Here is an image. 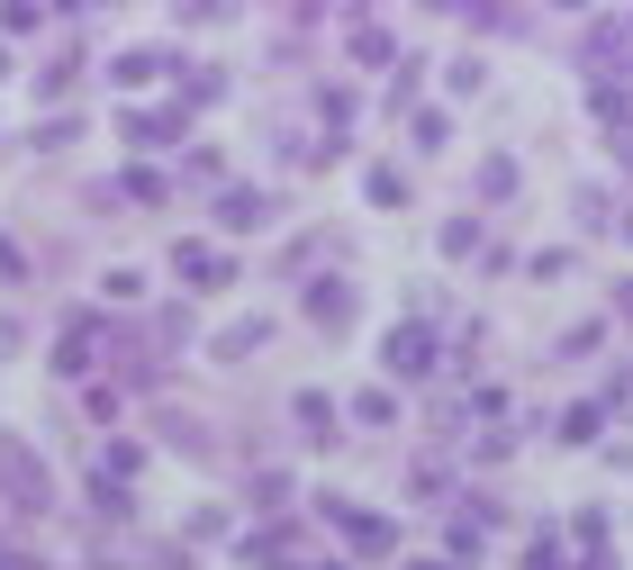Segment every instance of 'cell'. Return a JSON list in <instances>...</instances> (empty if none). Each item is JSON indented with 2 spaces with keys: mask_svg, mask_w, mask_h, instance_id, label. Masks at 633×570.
Wrapping results in <instances>:
<instances>
[{
  "mask_svg": "<svg viewBox=\"0 0 633 570\" xmlns=\"http://www.w3.org/2000/svg\"><path fill=\"white\" fill-rule=\"evenodd\" d=\"M0 498H10L19 517H46V508H55V471H46L19 435H0Z\"/></svg>",
  "mask_w": 633,
  "mask_h": 570,
  "instance_id": "1",
  "label": "cell"
},
{
  "mask_svg": "<svg viewBox=\"0 0 633 570\" xmlns=\"http://www.w3.org/2000/svg\"><path fill=\"white\" fill-rule=\"evenodd\" d=\"M172 272H181V291L208 299V291H227V281H236V254L208 245V236H181V245H172Z\"/></svg>",
  "mask_w": 633,
  "mask_h": 570,
  "instance_id": "2",
  "label": "cell"
},
{
  "mask_svg": "<svg viewBox=\"0 0 633 570\" xmlns=\"http://www.w3.org/2000/svg\"><path fill=\"white\" fill-rule=\"evenodd\" d=\"M435 363H444V335H435L426 317L389 326V372H398V381H435Z\"/></svg>",
  "mask_w": 633,
  "mask_h": 570,
  "instance_id": "3",
  "label": "cell"
},
{
  "mask_svg": "<svg viewBox=\"0 0 633 570\" xmlns=\"http://www.w3.org/2000/svg\"><path fill=\"white\" fill-rule=\"evenodd\" d=\"M118 136H127L136 155H164V146H181V118H164V109H127Z\"/></svg>",
  "mask_w": 633,
  "mask_h": 570,
  "instance_id": "4",
  "label": "cell"
},
{
  "mask_svg": "<svg viewBox=\"0 0 633 570\" xmlns=\"http://www.w3.org/2000/svg\"><path fill=\"white\" fill-rule=\"evenodd\" d=\"M326 517L354 534V552H389V543H398V525H389V517H363V508H344V498H326Z\"/></svg>",
  "mask_w": 633,
  "mask_h": 570,
  "instance_id": "5",
  "label": "cell"
},
{
  "mask_svg": "<svg viewBox=\"0 0 633 570\" xmlns=\"http://www.w3.org/2000/svg\"><path fill=\"white\" fill-rule=\"evenodd\" d=\"M172 63H181V55H164V46H127L109 73H118V91H146V82H164V73H172Z\"/></svg>",
  "mask_w": 633,
  "mask_h": 570,
  "instance_id": "6",
  "label": "cell"
},
{
  "mask_svg": "<svg viewBox=\"0 0 633 570\" xmlns=\"http://www.w3.org/2000/svg\"><path fill=\"white\" fill-rule=\"evenodd\" d=\"M308 317H317V326H354V281H344V272L308 281Z\"/></svg>",
  "mask_w": 633,
  "mask_h": 570,
  "instance_id": "7",
  "label": "cell"
},
{
  "mask_svg": "<svg viewBox=\"0 0 633 570\" xmlns=\"http://www.w3.org/2000/svg\"><path fill=\"white\" fill-rule=\"evenodd\" d=\"M263 218H271V199H263V190H227V199H218V227H227V236H254Z\"/></svg>",
  "mask_w": 633,
  "mask_h": 570,
  "instance_id": "8",
  "label": "cell"
},
{
  "mask_svg": "<svg viewBox=\"0 0 633 570\" xmlns=\"http://www.w3.org/2000/svg\"><path fill=\"white\" fill-rule=\"evenodd\" d=\"M290 416H299V435H308V444H335V399H326V390H299Z\"/></svg>",
  "mask_w": 633,
  "mask_h": 570,
  "instance_id": "9",
  "label": "cell"
},
{
  "mask_svg": "<svg viewBox=\"0 0 633 570\" xmlns=\"http://www.w3.org/2000/svg\"><path fill=\"white\" fill-rule=\"evenodd\" d=\"M407 146H416V155H444V146H453V118H444V109H416V118H407Z\"/></svg>",
  "mask_w": 633,
  "mask_h": 570,
  "instance_id": "10",
  "label": "cell"
},
{
  "mask_svg": "<svg viewBox=\"0 0 633 570\" xmlns=\"http://www.w3.org/2000/svg\"><path fill=\"white\" fill-rule=\"evenodd\" d=\"M407 489L426 498V508H453V471H444V462H416V471H407Z\"/></svg>",
  "mask_w": 633,
  "mask_h": 570,
  "instance_id": "11",
  "label": "cell"
},
{
  "mask_svg": "<svg viewBox=\"0 0 633 570\" xmlns=\"http://www.w3.org/2000/svg\"><path fill=\"white\" fill-rule=\"evenodd\" d=\"M127 508H136V498H127V480H109V471H100V480H91V517H109V525H118Z\"/></svg>",
  "mask_w": 633,
  "mask_h": 570,
  "instance_id": "12",
  "label": "cell"
},
{
  "mask_svg": "<svg viewBox=\"0 0 633 570\" xmlns=\"http://www.w3.org/2000/svg\"><path fill=\"white\" fill-rule=\"evenodd\" d=\"M109 190H118V199H146V208H155V199H164V173H155V164H136V173H118Z\"/></svg>",
  "mask_w": 633,
  "mask_h": 570,
  "instance_id": "13",
  "label": "cell"
},
{
  "mask_svg": "<svg viewBox=\"0 0 633 570\" xmlns=\"http://www.w3.org/2000/svg\"><path fill=\"white\" fill-rule=\"evenodd\" d=\"M597 425H606V416H597L589 399H580V407H561V444H597Z\"/></svg>",
  "mask_w": 633,
  "mask_h": 570,
  "instance_id": "14",
  "label": "cell"
},
{
  "mask_svg": "<svg viewBox=\"0 0 633 570\" xmlns=\"http://www.w3.org/2000/svg\"><path fill=\"white\" fill-rule=\"evenodd\" d=\"M479 199H516V164H507V155L479 164Z\"/></svg>",
  "mask_w": 633,
  "mask_h": 570,
  "instance_id": "15",
  "label": "cell"
},
{
  "mask_svg": "<svg viewBox=\"0 0 633 570\" xmlns=\"http://www.w3.org/2000/svg\"><path fill=\"white\" fill-rule=\"evenodd\" d=\"M354 55H363V63H389V28L363 19V28H354Z\"/></svg>",
  "mask_w": 633,
  "mask_h": 570,
  "instance_id": "16",
  "label": "cell"
},
{
  "mask_svg": "<svg viewBox=\"0 0 633 570\" xmlns=\"http://www.w3.org/2000/svg\"><path fill=\"white\" fill-rule=\"evenodd\" d=\"M363 190H372V199H380V208H398V199H407V181H398V173H389V164H372V173H363Z\"/></svg>",
  "mask_w": 633,
  "mask_h": 570,
  "instance_id": "17",
  "label": "cell"
},
{
  "mask_svg": "<svg viewBox=\"0 0 633 570\" xmlns=\"http://www.w3.org/2000/svg\"><path fill=\"white\" fill-rule=\"evenodd\" d=\"M389 416H398L389 390H363V399H354V425H389Z\"/></svg>",
  "mask_w": 633,
  "mask_h": 570,
  "instance_id": "18",
  "label": "cell"
},
{
  "mask_svg": "<svg viewBox=\"0 0 633 570\" xmlns=\"http://www.w3.org/2000/svg\"><path fill=\"white\" fill-rule=\"evenodd\" d=\"M181 100L199 109V100H227V73H181Z\"/></svg>",
  "mask_w": 633,
  "mask_h": 570,
  "instance_id": "19",
  "label": "cell"
},
{
  "mask_svg": "<svg viewBox=\"0 0 633 570\" xmlns=\"http://www.w3.org/2000/svg\"><path fill=\"white\" fill-rule=\"evenodd\" d=\"M263 335H271V326H263V317H245V326H236V335H227V344H218V353H227V363H245V353H254V344H263Z\"/></svg>",
  "mask_w": 633,
  "mask_h": 570,
  "instance_id": "20",
  "label": "cell"
},
{
  "mask_svg": "<svg viewBox=\"0 0 633 570\" xmlns=\"http://www.w3.org/2000/svg\"><path fill=\"white\" fill-rule=\"evenodd\" d=\"M82 82V55H63V63H46V100H63V91H73Z\"/></svg>",
  "mask_w": 633,
  "mask_h": 570,
  "instance_id": "21",
  "label": "cell"
},
{
  "mask_svg": "<svg viewBox=\"0 0 633 570\" xmlns=\"http://www.w3.org/2000/svg\"><path fill=\"white\" fill-rule=\"evenodd\" d=\"M597 344H606V326H597V317H589V326H571V335H561V353H571V363H580V353H597Z\"/></svg>",
  "mask_w": 633,
  "mask_h": 570,
  "instance_id": "22",
  "label": "cell"
},
{
  "mask_svg": "<svg viewBox=\"0 0 633 570\" xmlns=\"http://www.w3.org/2000/svg\"><path fill=\"white\" fill-rule=\"evenodd\" d=\"M444 254H479V218H453L444 227Z\"/></svg>",
  "mask_w": 633,
  "mask_h": 570,
  "instance_id": "23",
  "label": "cell"
},
{
  "mask_svg": "<svg viewBox=\"0 0 633 570\" xmlns=\"http://www.w3.org/2000/svg\"><path fill=\"white\" fill-rule=\"evenodd\" d=\"M19 272H28V254H19L10 236H0V281H19Z\"/></svg>",
  "mask_w": 633,
  "mask_h": 570,
  "instance_id": "24",
  "label": "cell"
},
{
  "mask_svg": "<svg viewBox=\"0 0 633 570\" xmlns=\"http://www.w3.org/2000/svg\"><path fill=\"white\" fill-rule=\"evenodd\" d=\"M19 344H28V326H19V317H0V353H19Z\"/></svg>",
  "mask_w": 633,
  "mask_h": 570,
  "instance_id": "25",
  "label": "cell"
},
{
  "mask_svg": "<svg viewBox=\"0 0 633 570\" xmlns=\"http://www.w3.org/2000/svg\"><path fill=\"white\" fill-rule=\"evenodd\" d=\"M580 570H615V552H606V543H589V561H580Z\"/></svg>",
  "mask_w": 633,
  "mask_h": 570,
  "instance_id": "26",
  "label": "cell"
},
{
  "mask_svg": "<svg viewBox=\"0 0 633 570\" xmlns=\"http://www.w3.org/2000/svg\"><path fill=\"white\" fill-rule=\"evenodd\" d=\"M407 570H462V561H435V552H426V561H407Z\"/></svg>",
  "mask_w": 633,
  "mask_h": 570,
  "instance_id": "27",
  "label": "cell"
},
{
  "mask_svg": "<svg viewBox=\"0 0 633 570\" xmlns=\"http://www.w3.org/2000/svg\"><path fill=\"white\" fill-rule=\"evenodd\" d=\"M0 73H10V55H0Z\"/></svg>",
  "mask_w": 633,
  "mask_h": 570,
  "instance_id": "28",
  "label": "cell"
}]
</instances>
